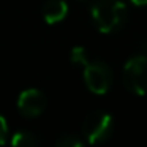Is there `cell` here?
Segmentation results:
<instances>
[{"instance_id":"obj_9","label":"cell","mask_w":147,"mask_h":147,"mask_svg":"<svg viewBox=\"0 0 147 147\" xmlns=\"http://www.w3.org/2000/svg\"><path fill=\"white\" fill-rule=\"evenodd\" d=\"M71 62L76 63V65H82V67L89 62V59H87V51L82 46H76V48L71 49Z\"/></svg>"},{"instance_id":"obj_1","label":"cell","mask_w":147,"mask_h":147,"mask_svg":"<svg viewBox=\"0 0 147 147\" xmlns=\"http://www.w3.org/2000/svg\"><path fill=\"white\" fill-rule=\"evenodd\" d=\"M92 19L101 33L117 30L127 18V5L122 0H98L90 10Z\"/></svg>"},{"instance_id":"obj_10","label":"cell","mask_w":147,"mask_h":147,"mask_svg":"<svg viewBox=\"0 0 147 147\" xmlns=\"http://www.w3.org/2000/svg\"><path fill=\"white\" fill-rule=\"evenodd\" d=\"M7 138H8V125L7 120L0 115V146L7 142Z\"/></svg>"},{"instance_id":"obj_7","label":"cell","mask_w":147,"mask_h":147,"mask_svg":"<svg viewBox=\"0 0 147 147\" xmlns=\"http://www.w3.org/2000/svg\"><path fill=\"white\" fill-rule=\"evenodd\" d=\"M11 144L16 147H32L38 144V139L33 136L32 133H26V131H18L13 138H11Z\"/></svg>"},{"instance_id":"obj_8","label":"cell","mask_w":147,"mask_h":147,"mask_svg":"<svg viewBox=\"0 0 147 147\" xmlns=\"http://www.w3.org/2000/svg\"><path fill=\"white\" fill-rule=\"evenodd\" d=\"M55 146L57 147H81L82 146V141L79 138H76L74 134H63L55 141Z\"/></svg>"},{"instance_id":"obj_4","label":"cell","mask_w":147,"mask_h":147,"mask_svg":"<svg viewBox=\"0 0 147 147\" xmlns=\"http://www.w3.org/2000/svg\"><path fill=\"white\" fill-rule=\"evenodd\" d=\"M84 82L90 92L105 95L112 82L111 68L103 62H87L84 65Z\"/></svg>"},{"instance_id":"obj_11","label":"cell","mask_w":147,"mask_h":147,"mask_svg":"<svg viewBox=\"0 0 147 147\" xmlns=\"http://www.w3.org/2000/svg\"><path fill=\"white\" fill-rule=\"evenodd\" d=\"M130 2L136 7H146L147 5V0H130Z\"/></svg>"},{"instance_id":"obj_6","label":"cell","mask_w":147,"mask_h":147,"mask_svg":"<svg viewBox=\"0 0 147 147\" xmlns=\"http://www.w3.org/2000/svg\"><path fill=\"white\" fill-rule=\"evenodd\" d=\"M43 18L48 24H57L68 14V5L65 0H48L43 5Z\"/></svg>"},{"instance_id":"obj_5","label":"cell","mask_w":147,"mask_h":147,"mask_svg":"<svg viewBox=\"0 0 147 147\" xmlns=\"http://www.w3.org/2000/svg\"><path fill=\"white\" fill-rule=\"evenodd\" d=\"M46 108V96L36 89L24 90L18 98V109L24 117H38Z\"/></svg>"},{"instance_id":"obj_3","label":"cell","mask_w":147,"mask_h":147,"mask_svg":"<svg viewBox=\"0 0 147 147\" xmlns=\"http://www.w3.org/2000/svg\"><path fill=\"white\" fill-rule=\"evenodd\" d=\"M123 82L134 95L147 93V55H136L127 60L123 67Z\"/></svg>"},{"instance_id":"obj_2","label":"cell","mask_w":147,"mask_h":147,"mask_svg":"<svg viewBox=\"0 0 147 147\" xmlns=\"http://www.w3.org/2000/svg\"><path fill=\"white\" fill-rule=\"evenodd\" d=\"M82 133L89 144L105 142L112 133V117L105 111H93L82 122Z\"/></svg>"}]
</instances>
